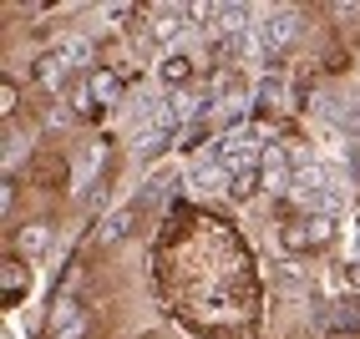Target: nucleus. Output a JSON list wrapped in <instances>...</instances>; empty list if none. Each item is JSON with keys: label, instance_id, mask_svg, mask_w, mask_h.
<instances>
[{"label": "nucleus", "instance_id": "f257e3e1", "mask_svg": "<svg viewBox=\"0 0 360 339\" xmlns=\"http://www.w3.org/2000/svg\"><path fill=\"white\" fill-rule=\"evenodd\" d=\"M117 102H122V77H117V71H86V81L71 86V112L86 117V122L112 112Z\"/></svg>", "mask_w": 360, "mask_h": 339}, {"label": "nucleus", "instance_id": "f03ea898", "mask_svg": "<svg viewBox=\"0 0 360 339\" xmlns=\"http://www.w3.org/2000/svg\"><path fill=\"white\" fill-rule=\"evenodd\" d=\"M178 127H183V112H178V102H162V107H153L148 117H142V127H137V152H162L167 142L178 137Z\"/></svg>", "mask_w": 360, "mask_h": 339}, {"label": "nucleus", "instance_id": "7ed1b4c3", "mask_svg": "<svg viewBox=\"0 0 360 339\" xmlns=\"http://www.w3.org/2000/svg\"><path fill=\"white\" fill-rule=\"evenodd\" d=\"M300 36V15L295 11H274L269 20H264V26H259V51L264 56H279V51H290V41Z\"/></svg>", "mask_w": 360, "mask_h": 339}, {"label": "nucleus", "instance_id": "20e7f679", "mask_svg": "<svg viewBox=\"0 0 360 339\" xmlns=\"http://www.w3.org/2000/svg\"><path fill=\"white\" fill-rule=\"evenodd\" d=\"M290 192H295V203H320L325 192H330V173H325L315 157H300V162H295V182H290Z\"/></svg>", "mask_w": 360, "mask_h": 339}, {"label": "nucleus", "instance_id": "39448f33", "mask_svg": "<svg viewBox=\"0 0 360 339\" xmlns=\"http://www.w3.org/2000/svg\"><path fill=\"white\" fill-rule=\"evenodd\" d=\"M290 182H295V162L279 147H264L259 152V187L264 192H290Z\"/></svg>", "mask_w": 360, "mask_h": 339}, {"label": "nucleus", "instance_id": "423d86ee", "mask_svg": "<svg viewBox=\"0 0 360 339\" xmlns=\"http://www.w3.org/2000/svg\"><path fill=\"white\" fill-rule=\"evenodd\" d=\"M330 233H335V228H330V218L315 213V218H304L300 228H290V244H295V248H315V244H325Z\"/></svg>", "mask_w": 360, "mask_h": 339}, {"label": "nucleus", "instance_id": "0eeeda50", "mask_svg": "<svg viewBox=\"0 0 360 339\" xmlns=\"http://www.w3.org/2000/svg\"><path fill=\"white\" fill-rule=\"evenodd\" d=\"M244 26H249V11L244 6H219V15H213V41H238Z\"/></svg>", "mask_w": 360, "mask_h": 339}, {"label": "nucleus", "instance_id": "6e6552de", "mask_svg": "<svg viewBox=\"0 0 360 339\" xmlns=\"http://www.w3.org/2000/svg\"><path fill=\"white\" fill-rule=\"evenodd\" d=\"M183 26H188V11H183V6H162V11L153 15L158 41H178V36H183Z\"/></svg>", "mask_w": 360, "mask_h": 339}, {"label": "nucleus", "instance_id": "1a4fd4ad", "mask_svg": "<svg viewBox=\"0 0 360 339\" xmlns=\"http://www.w3.org/2000/svg\"><path fill=\"white\" fill-rule=\"evenodd\" d=\"M66 71H71V66H66L56 51H46V56L36 61V81H41L46 91H61V86H66Z\"/></svg>", "mask_w": 360, "mask_h": 339}, {"label": "nucleus", "instance_id": "9d476101", "mask_svg": "<svg viewBox=\"0 0 360 339\" xmlns=\"http://www.w3.org/2000/svg\"><path fill=\"white\" fill-rule=\"evenodd\" d=\"M56 56H61L71 71H86V66H91V41H86V36H66V41L56 46Z\"/></svg>", "mask_w": 360, "mask_h": 339}, {"label": "nucleus", "instance_id": "9b49d317", "mask_svg": "<svg viewBox=\"0 0 360 339\" xmlns=\"http://www.w3.org/2000/svg\"><path fill=\"white\" fill-rule=\"evenodd\" d=\"M0 284H6V304L26 299V263H20V258H6V269H0Z\"/></svg>", "mask_w": 360, "mask_h": 339}, {"label": "nucleus", "instance_id": "f8f14e48", "mask_svg": "<svg viewBox=\"0 0 360 339\" xmlns=\"http://www.w3.org/2000/svg\"><path fill=\"white\" fill-rule=\"evenodd\" d=\"M132 223H137V213H132V208H117V213L107 218V228H102V244H117V238H127Z\"/></svg>", "mask_w": 360, "mask_h": 339}, {"label": "nucleus", "instance_id": "ddd939ff", "mask_svg": "<svg viewBox=\"0 0 360 339\" xmlns=\"http://www.w3.org/2000/svg\"><path fill=\"white\" fill-rule=\"evenodd\" d=\"M188 77H193V66H188L183 56H167V61H162V81H173V86H188Z\"/></svg>", "mask_w": 360, "mask_h": 339}, {"label": "nucleus", "instance_id": "4468645a", "mask_svg": "<svg viewBox=\"0 0 360 339\" xmlns=\"http://www.w3.org/2000/svg\"><path fill=\"white\" fill-rule=\"evenodd\" d=\"M20 248L36 253V248H41V228H26V233H20Z\"/></svg>", "mask_w": 360, "mask_h": 339}, {"label": "nucleus", "instance_id": "2eb2a0df", "mask_svg": "<svg viewBox=\"0 0 360 339\" xmlns=\"http://www.w3.org/2000/svg\"><path fill=\"white\" fill-rule=\"evenodd\" d=\"M350 253H355V263H360V223H355V248H350Z\"/></svg>", "mask_w": 360, "mask_h": 339}]
</instances>
